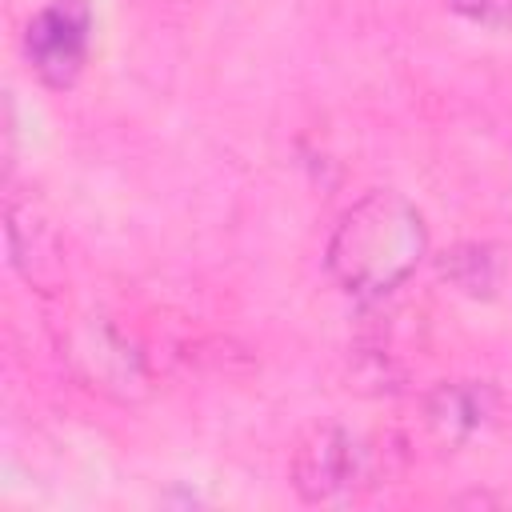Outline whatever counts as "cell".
<instances>
[{
    "mask_svg": "<svg viewBox=\"0 0 512 512\" xmlns=\"http://www.w3.org/2000/svg\"><path fill=\"white\" fill-rule=\"evenodd\" d=\"M428 252V228L420 208L392 192L376 188L360 196L328 236V276L356 300H380L400 288Z\"/></svg>",
    "mask_w": 512,
    "mask_h": 512,
    "instance_id": "obj_1",
    "label": "cell"
},
{
    "mask_svg": "<svg viewBox=\"0 0 512 512\" xmlns=\"http://www.w3.org/2000/svg\"><path fill=\"white\" fill-rule=\"evenodd\" d=\"M288 476L304 504H348L376 484V452L344 424H316L296 444Z\"/></svg>",
    "mask_w": 512,
    "mask_h": 512,
    "instance_id": "obj_2",
    "label": "cell"
},
{
    "mask_svg": "<svg viewBox=\"0 0 512 512\" xmlns=\"http://www.w3.org/2000/svg\"><path fill=\"white\" fill-rule=\"evenodd\" d=\"M88 32H92V12L84 0L44 4L24 28V52L36 76L52 88L72 84L88 56Z\"/></svg>",
    "mask_w": 512,
    "mask_h": 512,
    "instance_id": "obj_3",
    "label": "cell"
},
{
    "mask_svg": "<svg viewBox=\"0 0 512 512\" xmlns=\"http://www.w3.org/2000/svg\"><path fill=\"white\" fill-rule=\"evenodd\" d=\"M500 416V392L488 380H440L424 396V428L440 448H464Z\"/></svg>",
    "mask_w": 512,
    "mask_h": 512,
    "instance_id": "obj_4",
    "label": "cell"
},
{
    "mask_svg": "<svg viewBox=\"0 0 512 512\" xmlns=\"http://www.w3.org/2000/svg\"><path fill=\"white\" fill-rule=\"evenodd\" d=\"M4 236H8L12 268L28 284L48 292L56 284V276H60V240H56L52 220L40 212V204L32 196H8Z\"/></svg>",
    "mask_w": 512,
    "mask_h": 512,
    "instance_id": "obj_5",
    "label": "cell"
},
{
    "mask_svg": "<svg viewBox=\"0 0 512 512\" xmlns=\"http://www.w3.org/2000/svg\"><path fill=\"white\" fill-rule=\"evenodd\" d=\"M76 360L84 364L88 380H96V388L128 392L132 384H144V372H140L136 352L108 324H88L76 336Z\"/></svg>",
    "mask_w": 512,
    "mask_h": 512,
    "instance_id": "obj_6",
    "label": "cell"
},
{
    "mask_svg": "<svg viewBox=\"0 0 512 512\" xmlns=\"http://www.w3.org/2000/svg\"><path fill=\"white\" fill-rule=\"evenodd\" d=\"M440 272L448 276L452 288H460L464 296H492L500 288V256L488 244H456L440 256Z\"/></svg>",
    "mask_w": 512,
    "mask_h": 512,
    "instance_id": "obj_7",
    "label": "cell"
},
{
    "mask_svg": "<svg viewBox=\"0 0 512 512\" xmlns=\"http://www.w3.org/2000/svg\"><path fill=\"white\" fill-rule=\"evenodd\" d=\"M448 8L456 16H464L468 24L512 32V0H448Z\"/></svg>",
    "mask_w": 512,
    "mask_h": 512,
    "instance_id": "obj_8",
    "label": "cell"
}]
</instances>
